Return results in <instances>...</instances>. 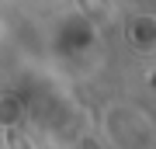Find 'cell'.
<instances>
[{
	"label": "cell",
	"mask_w": 156,
	"mask_h": 149,
	"mask_svg": "<svg viewBox=\"0 0 156 149\" xmlns=\"http://www.w3.org/2000/svg\"><path fill=\"white\" fill-rule=\"evenodd\" d=\"M7 139H11V149H28V139H24V135H17V132H11Z\"/></svg>",
	"instance_id": "obj_1"
}]
</instances>
